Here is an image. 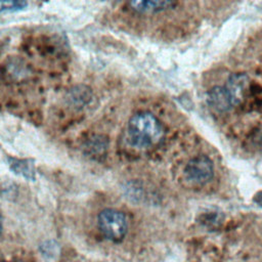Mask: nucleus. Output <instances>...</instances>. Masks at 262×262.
<instances>
[{"label": "nucleus", "instance_id": "f257e3e1", "mask_svg": "<svg viewBox=\"0 0 262 262\" xmlns=\"http://www.w3.org/2000/svg\"><path fill=\"white\" fill-rule=\"evenodd\" d=\"M164 133L162 123L149 112L136 113L127 124L129 142L137 148H148L158 144L163 139Z\"/></svg>", "mask_w": 262, "mask_h": 262}, {"label": "nucleus", "instance_id": "f03ea898", "mask_svg": "<svg viewBox=\"0 0 262 262\" xmlns=\"http://www.w3.org/2000/svg\"><path fill=\"white\" fill-rule=\"evenodd\" d=\"M98 227L107 239L119 243L127 233L128 222L123 212L115 209H104L98 215Z\"/></svg>", "mask_w": 262, "mask_h": 262}, {"label": "nucleus", "instance_id": "7ed1b4c3", "mask_svg": "<svg viewBox=\"0 0 262 262\" xmlns=\"http://www.w3.org/2000/svg\"><path fill=\"white\" fill-rule=\"evenodd\" d=\"M184 175L189 181L195 184H205L214 176L213 162L205 155L196 156L186 164Z\"/></svg>", "mask_w": 262, "mask_h": 262}, {"label": "nucleus", "instance_id": "20e7f679", "mask_svg": "<svg viewBox=\"0 0 262 262\" xmlns=\"http://www.w3.org/2000/svg\"><path fill=\"white\" fill-rule=\"evenodd\" d=\"M206 100L209 106L218 113L228 112L235 106L225 86H215L211 88L206 94Z\"/></svg>", "mask_w": 262, "mask_h": 262}, {"label": "nucleus", "instance_id": "39448f33", "mask_svg": "<svg viewBox=\"0 0 262 262\" xmlns=\"http://www.w3.org/2000/svg\"><path fill=\"white\" fill-rule=\"evenodd\" d=\"M176 2L168 0H139L128 3L130 8L138 13H156L176 6Z\"/></svg>", "mask_w": 262, "mask_h": 262}, {"label": "nucleus", "instance_id": "423d86ee", "mask_svg": "<svg viewBox=\"0 0 262 262\" xmlns=\"http://www.w3.org/2000/svg\"><path fill=\"white\" fill-rule=\"evenodd\" d=\"M248 85L249 78L246 74H233L228 78L224 86L227 88L235 105L243 100Z\"/></svg>", "mask_w": 262, "mask_h": 262}, {"label": "nucleus", "instance_id": "0eeeda50", "mask_svg": "<svg viewBox=\"0 0 262 262\" xmlns=\"http://www.w3.org/2000/svg\"><path fill=\"white\" fill-rule=\"evenodd\" d=\"M10 168L14 173L21 175L26 178H34V167L33 164H30L29 160H16L10 159Z\"/></svg>", "mask_w": 262, "mask_h": 262}, {"label": "nucleus", "instance_id": "6e6552de", "mask_svg": "<svg viewBox=\"0 0 262 262\" xmlns=\"http://www.w3.org/2000/svg\"><path fill=\"white\" fill-rule=\"evenodd\" d=\"M86 147L91 155L96 156L99 154H103L107 147V140L102 136H95L88 141Z\"/></svg>", "mask_w": 262, "mask_h": 262}, {"label": "nucleus", "instance_id": "1a4fd4ad", "mask_svg": "<svg viewBox=\"0 0 262 262\" xmlns=\"http://www.w3.org/2000/svg\"><path fill=\"white\" fill-rule=\"evenodd\" d=\"M70 98L75 102V104L78 105H80V103H86L87 99L89 98V90H87L85 87L83 89L76 87L71 91Z\"/></svg>", "mask_w": 262, "mask_h": 262}, {"label": "nucleus", "instance_id": "9d476101", "mask_svg": "<svg viewBox=\"0 0 262 262\" xmlns=\"http://www.w3.org/2000/svg\"><path fill=\"white\" fill-rule=\"evenodd\" d=\"M27 6L25 1H0V13L6 11L20 10Z\"/></svg>", "mask_w": 262, "mask_h": 262}, {"label": "nucleus", "instance_id": "9b49d317", "mask_svg": "<svg viewBox=\"0 0 262 262\" xmlns=\"http://www.w3.org/2000/svg\"><path fill=\"white\" fill-rule=\"evenodd\" d=\"M2 232V219H1V216H0V234Z\"/></svg>", "mask_w": 262, "mask_h": 262}]
</instances>
